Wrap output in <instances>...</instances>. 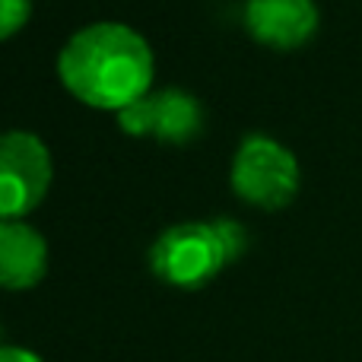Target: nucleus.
I'll return each mask as SVG.
<instances>
[{"mask_svg":"<svg viewBox=\"0 0 362 362\" xmlns=\"http://www.w3.org/2000/svg\"><path fill=\"white\" fill-rule=\"evenodd\" d=\"M51 153L29 131L0 134V219H23L51 187Z\"/></svg>","mask_w":362,"mask_h":362,"instance_id":"20e7f679","label":"nucleus"},{"mask_svg":"<svg viewBox=\"0 0 362 362\" xmlns=\"http://www.w3.org/2000/svg\"><path fill=\"white\" fill-rule=\"evenodd\" d=\"M299 159L274 137L251 134L232 159V191L251 206L280 210L299 194Z\"/></svg>","mask_w":362,"mask_h":362,"instance_id":"7ed1b4c3","label":"nucleus"},{"mask_svg":"<svg viewBox=\"0 0 362 362\" xmlns=\"http://www.w3.org/2000/svg\"><path fill=\"white\" fill-rule=\"evenodd\" d=\"M318 6L315 0H248L245 25L251 38L276 51L302 48L318 32Z\"/></svg>","mask_w":362,"mask_h":362,"instance_id":"39448f33","label":"nucleus"},{"mask_svg":"<svg viewBox=\"0 0 362 362\" xmlns=\"http://www.w3.org/2000/svg\"><path fill=\"white\" fill-rule=\"evenodd\" d=\"M235 257L229 255L219 219L178 223L165 229L150 248V267L175 289H200Z\"/></svg>","mask_w":362,"mask_h":362,"instance_id":"f03ea898","label":"nucleus"},{"mask_svg":"<svg viewBox=\"0 0 362 362\" xmlns=\"http://www.w3.org/2000/svg\"><path fill=\"white\" fill-rule=\"evenodd\" d=\"M57 74L70 95L93 108L121 112L153 86V51L137 29L93 23L61 48Z\"/></svg>","mask_w":362,"mask_h":362,"instance_id":"f257e3e1","label":"nucleus"},{"mask_svg":"<svg viewBox=\"0 0 362 362\" xmlns=\"http://www.w3.org/2000/svg\"><path fill=\"white\" fill-rule=\"evenodd\" d=\"M118 124H121V131H127L131 137H146V134L156 131V93H146L144 99L121 108Z\"/></svg>","mask_w":362,"mask_h":362,"instance_id":"6e6552de","label":"nucleus"},{"mask_svg":"<svg viewBox=\"0 0 362 362\" xmlns=\"http://www.w3.org/2000/svg\"><path fill=\"white\" fill-rule=\"evenodd\" d=\"M48 274V242L23 219H0V286L32 289Z\"/></svg>","mask_w":362,"mask_h":362,"instance_id":"423d86ee","label":"nucleus"},{"mask_svg":"<svg viewBox=\"0 0 362 362\" xmlns=\"http://www.w3.org/2000/svg\"><path fill=\"white\" fill-rule=\"evenodd\" d=\"M0 362H45L38 353L25 350V346H0Z\"/></svg>","mask_w":362,"mask_h":362,"instance_id":"9d476101","label":"nucleus"},{"mask_svg":"<svg viewBox=\"0 0 362 362\" xmlns=\"http://www.w3.org/2000/svg\"><path fill=\"white\" fill-rule=\"evenodd\" d=\"M204 131V108L185 89H163L156 93V131L153 137L172 146L191 144Z\"/></svg>","mask_w":362,"mask_h":362,"instance_id":"0eeeda50","label":"nucleus"},{"mask_svg":"<svg viewBox=\"0 0 362 362\" xmlns=\"http://www.w3.org/2000/svg\"><path fill=\"white\" fill-rule=\"evenodd\" d=\"M32 16V0H0V42L13 38Z\"/></svg>","mask_w":362,"mask_h":362,"instance_id":"1a4fd4ad","label":"nucleus"}]
</instances>
